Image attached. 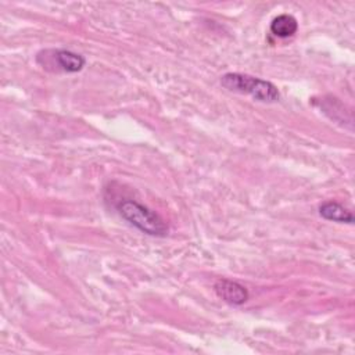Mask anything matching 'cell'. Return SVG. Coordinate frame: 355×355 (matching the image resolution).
<instances>
[{
	"label": "cell",
	"mask_w": 355,
	"mask_h": 355,
	"mask_svg": "<svg viewBox=\"0 0 355 355\" xmlns=\"http://www.w3.org/2000/svg\"><path fill=\"white\" fill-rule=\"evenodd\" d=\"M220 85L236 93L250 94L257 101L262 103H275L280 98L279 89L269 80L255 78L247 73L229 72L220 78Z\"/></svg>",
	"instance_id": "cell-1"
},
{
	"label": "cell",
	"mask_w": 355,
	"mask_h": 355,
	"mask_svg": "<svg viewBox=\"0 0 355 355\" xmlns=\"http://www.w3.org/2000/svg\"><path fill=\"white\" fill-rule=\"evenodd\" d=\"M319 214L326 220L338 223H354V215L349 209L337 201H324L319 207Z\"/></svg>",
	"instance_id": "cell-5"
},
{
	"label": "cell",
	"mask_w": 355,
	"mask_h": 355,
	"mask_svg": "<svg viewBox=\"0 0 355 355\" xmlns=\"http://www.w3.org/2000/svg\"><path fill=\"white\" fill-rule=\"evenodd\" d=\"M269 29H270V33H273L275 36L286 39V37H291L297 32L298 22L290 14H280L272 19Z\"/></svg>",
	"instance_id": "cell-6"
},
{
	"label": "cell",
	"mask_w": 355,
	"mask_h": 355,
	"mask_svg": "<svg viewBox=\"0 0 355 355\" xmlns=\"http://www.w3.org/2000/svg\"><path fill=\"white\" fill-rule=\"evenodd\" d=\"M116 209L126 222L148 236L162 237L168 233L165 220L158 214L135 200L121 201L116 205Z\"/></svg>",
	"instance_id": "cell-2"
},
{
	"label": "cell",
	"mask_w": 355,
	"mask_h": 355,
	"mask_svg": "<svg viewBox=\"0 0 355 355\" xmlns=\"http://www.w3.org/2000/svg\"><path fill=\"white\" fill-rule=\"evenodd\" d=\"M214 290L219 298L230 305H243L248 300L247 288L234 280L219 279L214 284Z\"/></svg>",
	"instance_id": "cell-4"
},
{
	"label": "cell",
	"mask_w": 355,
	"mask_h": 355,
	"mask_svg": "<svg viewBox=\"0 0 355 355\" xmlns=\"http://www.w3.org/2000/svg\"><path fill=\"white\" fill-rule=\"evenodd\" d=\"M36 58H44L40 65L50 71V67H55L54 71H61L67 73H75L83 69L86 60L83 55L73 53L65 49H53V50H43L37 54Z\"/></svg>",
	"instance_id": "cell-3"
}]
</instances>
